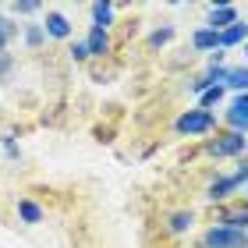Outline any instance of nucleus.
Returning <instances> with one entry per match:
<instances>
[{
  "mask_svg": "<svg viewBox=\"0 0 248 248\" xmlns=\"http://www.w3.org/2000/svg\"><path fill=\"white\" fill-rule=\"evenodd\" d=\"M227 124H231V131H248V93H241L238 99L231 103V110H227Z\"/></svg>",
  "mask_w": 248,
  "mask_h": 248,
  "instance_id": "39448f33",
  "label": "nucleus"
},
{
  "mask_svg": "<svg viewBox=\"0 0 248 248\" xmlns=\"http://www.w3.org/2000/svg\"><path fill=\"white\" fill-rule=\"evenodd\" d=\"M39 7H43V4H36V0H21V4H15L18 15H36Z\"/></svg>",
  "mask_w": 248,
  "mask_h": 248,
  "instance_id": "6ab92c4d",
  "label": "nucleus"
},
{
  "mask_svg": "<svg viewBox=\"0 0 248 248\" xmlns=\"http://www.w3.org/2000/svg\"><path fill=\"white\" fill-rule=\"evenodd\" d=\"M191 223H195V213H191V209H181V213H174V217H170L167 227H170V234H185V231H191Z\"/></svg>",
  "mask_w": 248,
  "mask_h": 248,
  "instance_id": "ddd939ff",
  "label": "nucleus"
},
{
  "mask_svg": "<svg viewBox=\"0 0 248 248\" xmlns=\"http://www.w3.org/2000/svg\"><path fill=\"white\" fill-rule=\"evenodd\" d=\"M174 39V29L167 25V29H156L153 36H149V46H163V43H170Z\"/></svg>",
  "mask_w": 248,
  "mask_h": 248,
  "instance_id": "a211bd4d",
  "label": "nucleus"
},
{
  "mask_svg": "<svg viewBox=\"0 0 248 248\" xmlns=\"http://www.w3.org/2000/svg\"><path fill=\"white\" fill-rule=\"evenodd\" d=\"M245 199H248V191H245Z\"/></svg>",
  "mask_w": 248,
  "mask_h": 248,
  "instance_id": "393cba45",
  "label": "nucleus"
},
{
  "mask_svg": "<svg viewBox=\"0 0 248 248\" xmlns=\"http://www.w3.org/2000/svg\"><path fill=\"white\" fill-rule=\"evenodd\" d=\"M223 89L248 93V67H227V82H223Z\"/></svg>",
  "mask_w": 248,
  "mask_h": 248,
  "instance_id": "9b49d317",
  "label": "nucleus"
},
{
  "mask_svg": "<svg viewBox=\"0 0 248 248\" xmlns=\"http://www.w3.org/2000/svg\"><path fill=\"white\" fill-rule=\"evenodd\" d=\"M71 57H75V61H89V50H85V43H75V46H71Z\"/></svg>",
  "mask_w": 248,
  "mask_h": 248,
  "instance_id": "4be33fe9",
  "label": "nucleus"
},
{
  "mask_svg": "<svg viewBox=\"0 0 248 248\" xmlns=\"http://www.w3.org/2000/svg\"><path fill=\"white\" fill-rule=\"evenodd\" d=\"M220 99H223V85L209 89V93H202V96H199V110H209V107H217Z\"/></svg>",
  "mask_w": 248,
  "mask_h": 248,
  "instance_id": "dca6fc26",
  "label": "nucleus"
},
{
  "mask_svg": "<svg viewBox=\"0 0 248 248\" xmlns=\"http://www.w3.org/2000/svg\"><path fill=\"white\" fill-rule=\"evenodd\" d=\"M217 223H220V227H231V231H248V202H245V206L220 209Z\"/></svg>",
  "mask_w": 248,
  "mask_h": 248,
  "instance_id": "423d86ee",
  "label": "nucleus"
},
{
  "mask_svg": "<svg viewBox=\"0 0 248 248\" xmlns=\"http://www.w3.org/2000/svg\"><path fill=\"white\" fill-rule=\"evenodd\" d=\"M18 217L25 223H39L43 220V206H36L32 199H18Z\"/></svg>",
  "mask_w": 248,
  "mask_h": 248,
  "instance_id": "f8f14e48",
  "label": "nucleus"
},
{
  "mask_svg": "<svg viewBox=\"0 0 248 248\" xmlns=\"http://www.w3.org/2000/svg\"><path fill=\"white\" fill-rule=\"evenodd\" d=\"M191 46H195V50H217L220 39H217V32H213V29H199L195 36H191Z\"/></svg>",
  "mask_w": 248,
  "mask_h": 248,
  "instance_id": "4468645a",
  "label": "nucleus"
},
{
  "mask_svg": "<svg viewBox=\"0 0 248 248\" xmlns=\"http://www.w3.org/2000/svg\"><path fill=\"white\" fill-rule=\"evenodd\" d=\"M234 21H238V7H231V4H220V7H213V15H209V25L213 32H223V29H231Z\"/></svg>",
  "mask_w": 248,
  "mask_h": 248,
  "instance_id": "6e6552de",
  "label": "nucleus"
},
{
  "mask_svg": "<svg viewBox=\"0 0 248 248\" xmlns=\"http://www.w3.org/2000/svg\"><path fill=\"white\" fill-rule=\"evenodd\" d=\"M202 248H248V231H231V227H213L202 234Z\"/></svg>",
  "mask_w": 248,
  "mask_h": 248,
  "instance_id": "f257e3e1",
  "label": "nucleus"
},
{
  "mask_svg": "<svg viewBox=\"0 0 248 248\" xmlns=\"http://www.w3.org/2000/svg\"><path fill=\"white\" fill-rule=\"evenodd\" d=\"M93 21L96 29H110V21H114V4H93Z\"/></svg>",
  "mask_w": 248,
  "mask_h": 248,
  "instance_id": "2eb2a0df",
  "label": "nucleus"
},
{
  "mask_svg": "<svg viewBox=\"0 0 248 248\" xmlns=\"http://www.w3.org/2000/svg\"><path fill=\"white\" fill-rule=\"evenodd\" d=\"M245 53H248V43H245Z\"/></svg>",
  "mask_w": 248,
  "mask_h": 248,
  "instance_id": "b1692460",
  "label": "nucleus"
},
{
  "mask_svg": "<svg viewBox=\"0 0 248 248\" xmlns=\"http://www.w3.org/2000/svg\"><path fill=\"white\" fill-rule=\"evenodd\" d=\"M43 32H46V36H53V39H67V36H71V21H67L61 11H46Z\"/></svg>",
  "mask_w": 248,
  "mask_h": 248,
  "instance_id": "0eeeda50",
  "label": "nucleus"
},
{
  "mask_svg": "<svg viewBox=\"0 0 248 248\" xmlns=\"http://www.w3.org/2000/svg\"><path fill=\"white\" fill-rule=\"evenodd\" d=\"M43 39H46L43 25H29V29H25V43H29V46H43Z\"/></svg>",
  "mask_w": 248,
  "mask_h": 248,
  "instance_id": "f3484780",
  "label": "nucleus"
},
{
  "mask_svg": "<svg viewBox=\"0 0 248 248\" xmlns=\"http://www.w3.org/2000/svg\"><path fill=\"white\" fill-rule=\"evenodd\" d=\"M248 149V139L241 131H227V135H220L217 142H209V153L217 156V160H223V156H241Z\"/></svg>",
  "mask_w": 248,
  "mask_h": 248,
  "instance_id": "20e7f679",
  "label": "nucleus"
},
{
  "mask_svg": "<svg viewBox=\"0 0 248 248\" xmlns=\"http://www.w3.org/2000/svg\"><path fill=\"white\" fill-rule=\"evenodd\" d=\"M11 64H15V61H11V53H0V78L11 71Z\"/></svg>",
  "mask_w": 248,
  "mask_h": 248,
  "instance_id": "5701e85b",
  "label": "nucleus"
},
{
  "mask_svg": "<svg viewBox=\"0 0 248 248\" xmlns=\"http://www.w3.org/2000/svg\"><path fill=\"white\" fill-rule=\"evenodd\" d=\"M213 124H217V117H213V110H185L181 117H177V124L174 128L181 131V135H206V131H213Z\"/></svg>",
  "mask_w": 248,
  "mask_h": 248,
  "instance_id": "f03ea898",
  "label": "nucleus"
},
{
  "mask_svg": "<svg viewBox=\"0 0 248 248\" xmlns=\"http://www.w3.org/2000/svg\"><path fill=\"white\" fill-rule=\"evenodd\" d=\"M241 185H248V163H241L238 174H231V177H217V181L206 188V199H209V202H223L231 191H238Z\"/></svg>",
  "mask_w": 248,
  "mask_h": 248,
  "instance_id": "7ed1b4c3",
  "label": "nucleus"
},
{
  "mask_svg": "<svg viewBox=\"0 0 248 248\" xmlns=\"http://www.w3.org/2000/svg\"><path fill=\"white\" fill-rule=\"evenodd\" d=\"M85 43V50H89V57H103V53H110V36H107V32L103 29H89V36L82 39Z\"/></svg>",
  "mask_w": 248,
  "mask_h": 248,
  "instance_id": "1a4fd4ad",
  "label": "nucleus"
},
{
  "mask_svg": "<svg viewBox=\"0 0 248 248\" xmlns=\"http://www.w3.org/2000/svg\"><path fill=\"white\" fill-rule=\"evenodd\" d=\"M0 145H4V153L11 156V160L18 156V145H15V139H11V135H4V139H0Z\"/></svg>",
  "mask_w": 248,
  "mask_h": 248,
  "instance_id": "412c9836",
  "label": "nucleus"
},
{
  "mask_svg": "<svg viewBox=\"0 0 248 248\" xmlns=\"http://www.w3.org/2000/svg\"><path fill=\"white\" fill-rule=\"evenodd\" d=\"M15 36V29H11V21H0V53H4V46H7V39Z\"/></svg>",
  "mask_w": 248,
  "mask_h": 248,
  "instance_id": "aec40b11",
  "label": "nucleus"
},
{
  "mask_svg": "<svg viewBox=\"0 0 248 248\" xmlns=\"http://www.w3.org/2000/svg\"><path fill=\"white\" fill-rule=\"evenodd\" d=\"M217 39H220V50H227V46H238V43H248V25H245V21H234L231 29L217 32Z\"/></svg>",
  "mask_w": 248,
  "mask_h": 248,
  "instance_id": "9d476101",
  "label": "nucleus"
}]
</instances>
